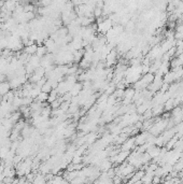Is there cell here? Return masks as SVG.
I'll return each instance as SVG.
<instances>
[{"instance_id": "7a4b0ae2", "label": "cell", "mask_w": 183, "mask_h": 184, "mask_svg": "<svg viewBox=\"0 0 183 184\" xmlns=\"http://www.w3.org/2000/svg\"><path fill=\"white\" fill-rule=\"evenodd\" d=\"M135 144H136V142H135V138H133V139L126 140V141H125V143H124V147H123V151L129 152V150H131V149L135 147Z\"/></svg>"}, {"instance_id": "6da1fadb", "label": "cell", "mask_w": 183, "mask_h": 184, "mask_svg": "<svg viewBox=\"0 0 183 184\" xmlns=\"http://www.w3.org/2000/svg\"><path fill=\"white\" fill-rule=\"evenodd\" d=\"M128 154H129V152H126V151L121 152V153H120L118 155L114 156V157H113V162H115L116 164L122 163V162H124V160H126V157L128 156Z\"/></svg>"}, {"instance_id": "3957f363", "label": "cell", "mask_w": 183, "mask_h": 184, "mask_svg": "<svg viewBox=\"0 0 183 184\" xmlns=\"http://www.w3.org/2000/svg\"><path fill=\"white\" fill-rule=\"evenodd\" d=\"M159 181H161V178L159 177H156L155 176L154 178H153V180H152V182L154 184H159Z\"/></svg>"}]
</instances>
